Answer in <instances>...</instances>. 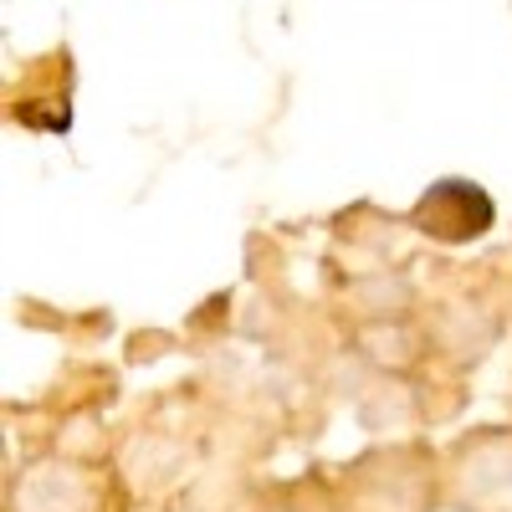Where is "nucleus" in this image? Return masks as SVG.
<instances>
[]
</instances>
